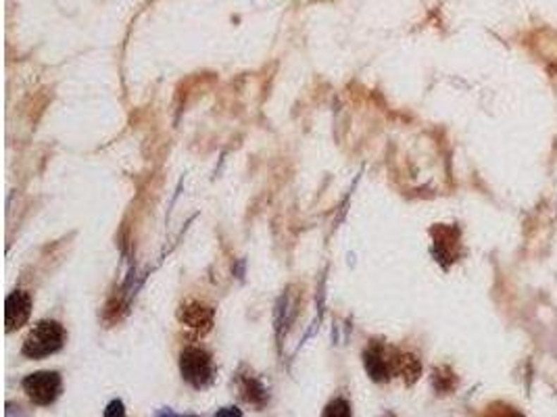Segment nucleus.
<instances>
[{"label":"nucleus","mask_w":557,"mask_h":417,"mask_svg":"<svg viewBox=\"0 0 557 417\" xmlns=\"http://www.w3.org/2000/svg\"><path fill=\"white\" fill-rule=\"evenodd\" d=\"M491 417H520V416H518V413H513V411H507V407H506V411H501V413H495V411H491Z\"/></svg>","instance_id":"ddd939ff"},{"label":"nucleus","mask_w":557,"mask_h":417,"mask_svg":"<svg viewBox=\"0 0 557 417\" xmlns=\"http://www.w3.org/2000/svg\"><path fill=\"white\" fill-rule=\"evenodd\" d=\"M363 367L367 371V375L378 382L384 384L393 378V349L380 344V342H372L365 351H363Z\"/></svg>","instance_id":"20e7f679"},{"label":"nucleus","mask_w":557,"mask_h":417,"mask_svg":"<svg viewBox=\"0 0 557 417\" xmlns=\"http://www.w3.org/2000/svg\"><path fill=\"white\" fill-rule=\"evenodd\" d=\"M21 388L25 397L38 407H51L63 392V378L59 371L42 369L23 378Z\"/></svg>","instance_id":"7ed1b4c3"},{"label":"nucleus","mask_w":557,"mask_h":417,"mask_svg":"<svg viewBox=\"0 0 557 417\" xmlns=\"http://www.w3.org/2000/svg\"><path fill=\"white\" fill-rule=\"evenodd\" d=\"M157 417H178V416H176L173 411H169V409H163V411H161V413H159Z\"/></svg>","instance_id":"4468645a"},{"label":"nucleus","mask_w":557,"mask_h":417,"mask_svg":"<svg viewBox=\"0 0 557 417\" xmlns=\"http://www.w3.org/2000/svg\"><path fill=\"white\" fill-rule=\"evenodd\" d=\"M30 315H32V299H30L27 292L15 290V292H11L6 297V303H4V325H6V332H15L21 325H25Z\"/></svg>","instance_id":"423d86ee"},{"label":"nucleus","mask_w":557,"mask_h":417,"mask_svg":"<svg viewBox=\"0 0 557 417\" xmlns=\"http://www.w3.org/2000/svg\"><path fill=\"white\" fill-rule=\"evenodd\" d=\"M420 373H422V365L413 355L399 353L393 349V375H401L407 386H411L420 378Z\"/></svg>","instance_id":"6e6552de"},{"label":"nucleus","mask_w":557,"mask_h":417,"mask_svg":"<svg viewBox=\"0 0 557 417\" xmlns=\"http://www.w3.org/2000/svg\"><path fill=\"white\" fill-rule=\"evenodd\" d=\"M382 417H397V416H395L393 411H386V413H384V416H382Z\"/></svg>","instance_id":"2eb2a0df"},{"label":"nucleus","mask_w":557,"mask_h":417,"mask_svg":"<svg viewBox=\"0 0 557 417\" xmlns=\"http://www.w3.org/2000/svg\"><path fill=\"white\" fill-rule=\"evenodd\" d=\"M215 417H243V411L238 407H234V405H228V407L217 409Z\"/></svg>","instance_id":"f8f14e48"},{"label":"nucleus","mask_w":557,"mask_h":417,"mask_svg":"<svg viewBox=\"0 0 557 417\" xmlns=\"http://www.w3.org/2000/svg\"><path fill=\"white\" fill-rule=\"evenodd\" d=\"M236 388H238V394L240 399L255 407L257 411L265 409L267 403H269V392L267 388L263 386V382L255 375L253 371H249L247 367H243L238 373H236Z\"/></svg>","instance_id":"39448f33"},{"label":"nucleus","mask_w":557,"mask_h":417,"mask_svg":"<svg viewBox=\"0 0 557 417\" xmlns=\"http://www.w3.org/2000/svg\"><path fill=\"white\" fill-rule=\"evenodd\" d=\"M102 417H126V405L121 399H113L106 409H104V416Z\"/></svg>","instance_id":"9b49d317"},{"label":"nucleus","mask_w":557,"mask_h":417,"mask_svg":"<svg viewBox=\"0 0 557 417\" xmlns=\"http://www.w3.org/2000/svg\"><path fill=\"white\" fill-rule=\"evenodd\" d=\"M322 417H353V409H351V403L343 397H336L332 399L326 407H324V413Z\"/></svg>","instance_id":"9d476101"},{"label":"nucleus","mask_w":557,"mask_h":417,"mask_svg":"<svg viewBox=\"0 0 557 417\" xmlns=\"http://www.w3.org/2000/svg\"><path fill=\"white\" fill-rule=\"evenodd\" d=\"M184 417H199V416H184Z\"/></svg>","instance_id":"dca6fc26"},{"label":"nucleus","mask_w":557,"mask_h":417,"mask_svg":"<svg viewBox=\"0 0 557 417\" xmlns=\"http://www.w3.org/2000/svg\"><path fill=\"white\" fill-rule=\"evenodd\" d=\"M432 384H434V388H436L439 394H449V392L455 390L457 386L455 373L449 367H439L432 373Z\"/></svg>","instance_id":"1a4fd4ad"},{"label":"nucleus","mask_w":557,"mask_h":417,"mask_svg":"<svg viewBox=\"0 0 557 417\" xmlns=\"http://www.w3.org/2000/svg\"><path fill=\"white\" fill-rule=\"evenodd\" d=\"M180 373L192 388L203 390L215 380V365L201 347H186L180 355Z\"/></svg>","instance_id":"f03ea898"},{"label":"nucleus","mask_w":557,"mask_h":417,"mask_svg":"<svg viewBox=\"0 0 557 417\" xmlns=\"http://www.w3.org/2000/svg\"><path fill=\"white\" fill-rule=\"evenodd\" d=\"M65 328L54 319L38 321L23 340V357L27 359H44L59 353L65 344Z\"/></svg>","instance_id":"f257e3e1"},{"label":"nucleus","mask_w":557,"mask_h":417,"mask_svg":"<svg viewBox=\"0 0 557 417\" xmlns=\"http://www.w3.org/2000/svg\"><path fill=\"white\" fill-rule=\"evenodd\" d=\"M178 319H180L184 325H188V328H192V330H197V332L204 334V332H209L211 325H213V309L207 307V305H203V303H199V301H188V303H184V305L180 307Z\"/></svg>","instance_id":"0eeeda50"}]
</instances>
